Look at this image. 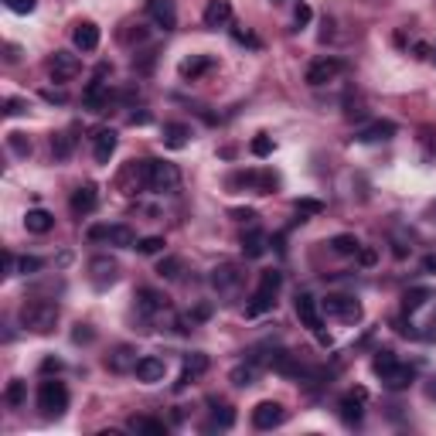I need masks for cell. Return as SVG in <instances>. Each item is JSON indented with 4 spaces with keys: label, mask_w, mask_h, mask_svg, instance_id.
<instances>
[{
    "label": "cell",
    "mask_w": 436,
    "mask_h": 436,
    "mask_svg": "<svg viewBox=\"0 0 436 436\" xmlns=\"http://www.w3.org/2000/svg\"><path fill=\"white\" fill-rule=\"evenodd\" d=\"M372 368H375V375L382 379L385 388H392V392H402V388H409L416 382V368L412 365H402V361L395 358V351H379L375 361H372Z\"/></svg>",
    "instance_id": "6da1fadb"
},
{
    "label": "cell",
    "mask_w": 436,
    "mask_h": 436,
    "mask_svg": "<svg viewBox=\"0 0 436 436\" xmlns=\"http://www.w3.org/2000/svg\"><path fill=\"white\" fill-rule=\"evenodd\" d=\"M280 286H283L280 269H262V273H259L256 293H253V300H249V307H246V317H259V314H266V310L276 307Z\"/></svg>",
    "instance_id": "7a4b0ae2"
},
{
    "label": "cell",
    "mask_w": 436,
    "mask_h": 436,
    "mask_svg": "<svg viewBox=\"0 0 436 436\" xmlns=\"http://www.w3.org/2000/svg\"><path fill=\"white\" fill-rule=\"evenodd\" d=\"M140 184H147L150 191L167 195V191H178L181 171L174 164H167V160H143L140 164Z\"/></svg>",
    "instance_id": "3957f363"
},
{
    "label": "cell",
    "mask_w": 436,
    "mask_h": 436,
    "mask_svg": "<svg viewBox=\"0 0 436 436\" xmlns=\"http://www.w3.org/2000/svg\"><path fill=\"white\" fill-rule=\"evenodd\" d=\"M21 324L34 334H48L58 324V304L52 300H27L21 307Z\"/></svg>",
    "instance_id": "277c9868"
},
{
    "label": "cell",
    "mask_w": 436,
    "mask_h": 436,
    "mask_svg": "<svg viewBox=\"0 0 436 436\" xmlns=\"http://www.w3.org/2000/svg\"><path fill=\"white\" fill-rule=\"evenodd\" d=\"M38 409L45 412L48 419H58L62 412L69 409V388H65V382L45 379V382L38 385Z\"/></svg>",
    "instance_id": "5b68a950"
},
{
    "label": "cell",
    "mask_w": 436,
    "mask_h": 436,
    "mask_svg": "<svg viewBox=\"0 0 436 436\" xmlns=\"http://www.w3.org/2000/svg\"><path fill=\"white\" fill-rule=\"evenodd\" d=\"M92 242H109V246H120V249H136V232L129 225H92L89 229Z\"/></svg>",
    "instance_id": "8992f818"
},
{
    "label": "cell",
    "mask_w": 436,
    "mask_h": 436,
    "mask_svg": "<svg viewBox=\"0 0 436 436\" xmlns=\"http://www.w3.org/2000/svg\"><path fill=\"white\" fill-rule=\"evenodd\" d=\"M321 307H324V314H331V317L344 321V324H358L361 321V304L355 300V297H341V293H334V297H328Z\"/></svg>",
    "instance_id": "52a82bcc"
},
{
    "label": "cell",
    "mask_w": 436,
    "mask_h": 436,
    "mask_svg": "<svg viewBox=\"0 0 436 436\" xmlns=\"http://www.w3.org/2000/svg\"><path fill=\"white\" fill-rule=\"evenodd\" d=\"M297 317H300L304 328H310L321 341H328V337H324V314H321L317 300H314L310 293H297Z\"/></svg>",
    "instance_id": "ba28073f"
},
{
    "label": "cell",
    "mask_w": 436,
    "mask_h": 436,
    "mask_svg": "<svg viewBox=\"0 0 436 436\" xmlns=\"http://www.w3.org/2000/svg\"><path fill=\"white\" fill-rule=\"evenodd\" d=\"M82 72V62H78V55L72 52H55L48 58V76L55 82H69V78H76Z\"/></svg>",
    "instance_id": "9c48e42d"
},
{
    "label": "cell",
    "mask_w": 436,
    "mask_h": 436,
    "mask_svg": "<svg viewBox=\"0 0 436 436\" xmlns=\"http://www.w3.org/2000/svg\"><path fill=\"white\" fill-rule=\"evenodd\" d=\"M344 72V62L341 58H317L314 65L307 69V85H328V82H334V78Z\"/></svg>",
    "instance_id": "30bf717a"
},
{
    "label": "cell",
    "mask_w": 436,
    "mask_h": 436,
    "mask_svg": "<svg viewBox=\"0 0 436 436\" xmlns=\"http://www.w3.org/2000/svg\"><path fill=\"white\" fill-rule=\"evenodd\" d=\"M89 280L96 283L99 290L109 286V283H116V280H120V262H116V259H109V256L89 259Z\"/></svg>",
    "instance_id": "8fae6325"
},
{
    "label": "cell",
    "mask_w": 436,
    "mask_h": 436,
    "mask_svg": "<svg viewBox=\"0 0 436 436\" xmlns=\"http://www.w3.org/2000/svg\"><path fill=\"white\" fill-rule=\"evenodd\" d=\"M365 399H368V392H365V388H351V392L337 402V412H341V419H344L348 426H358V423H361V416H365V409H361V406H365Z\"/></svg>",
    "instance_id": "7c38bea8"
},
{
    "label": "cell",
    "mask_w": 436,
    "mask_h": 436,
    "mask_svg": "<svg viewBox=\"0 0 436 436\" xmlns=\"http://www.w3.org/2000/svg\"><path fill=\"white\" fill-rule=\"evenodd\" d=\"M283 419H286V409H283L280 402H259L256 409H253V426L256 430H276Z\"/></svg>",
    "instance_id": "4fadbf2b"
},
{
    "label": "cell",
    "mask_w": 436,
    "mask_h": 436,
    "mask_svg": "<svg viewBox=\"0 0 436 436\" xmlns=\"http://www.w3.org/2000/svg\"><path fill=\"white\" fill-rule=\"evenodd\" d=\"M239 283H242V269H239L235 262H222V266L211 269V286H215L218 293H232V290H239Z\"/></svg>",
    "instance_id": "5bb4252c"
},
{
    "label": "cell",
    "mask_w": 436,
    "mask_h": 436,
    "mask_svg": "<svg viewBox=\"0 0 436 436\" xmlns=\"http://www.w3.org/2000/svg\"><path fill=\"white\" fill-rule=\"evenodd\" d=\"M82 103H85V109H92V113H103L106 106H109V85L103 82V72H99V76L85 85V92H82Z\"/></svg>",
    "instance_id": "9a60e30c"
},
{
    "label": "cell",
    "mask_w": 436,
    "mask_h": 436,
    "mask_svg": "<svg viewBox=\"0 0 436 436\" xmlns=\"http://www.w3.org/2000/svg\"><path fill=\"white\" fill-rule=\"evenodd\" d=\"M133 375H136V379H140L143 385L164 382V375H167V361H164V358H154V355H147V358L136 361Z\"/></svg>",
    "instance_id": "2e32d148"
},
{
    "label": "cell",
    "mask_w": 436,
    "mask_h": 436,
    "mask_svg": "<svg viewBox=\"0 0 436 436\" xmlns=\"http://www.w3.org/2000/svg\"><path fill=\"white\" fill-rule=\"evenodd\" d=\"M147 10H150V17H154L164 31H174V27H178V7H174V0H147Z\"/></svg>",
    "instance_id": "e0dca14e"
},
{
    "label": "cell",
    "mask_w": 436,
    "mask_h": 436,
    "mask_svg": "<svg viewBox=\"0 0 436 436\" xmlns=\"http://www.w3.org/2000/svg\"><path fill=\"white\" fill-rule=\"evenodd\" d=\"M99 205V191H96V184H82L76 195H72V215L82 218V215H92Z\"/></svg>",
    "instance_id": "ac0fdd59"
},
{
    "label": "cell",
    "mask_w": 436,
    "mask_h": 436,
    "mask_svg": "<svg viewBox=\"0 0 436 436\" xmlns=\"http://www.w3.org/2000/svg\"><path fill=\"white\" fill-rule=\"evenodd\" d=\"M208 372V355H202V351H195V355H188V358H184V372H181V379L178 382H174V388H188V385L195 382V379H198V375H205Z\"/></svg>",
    "instance_id": "d6986e66"
},
{
    "label": "cell",
    "mask_w": 436,
    "mask_h": 436,
    "mask_svg": "<svg viewBox=\"0 0 436 436\" xmlns=\"http://www.w3.org/2000/svg\"><path fill=\"white\" fill-rule=\"evenodd\" d=\"M136 361H140L136 351H133L129 344H120L113 355H106V368L116 372V375H123V372H133V368H136Z\"/></svg>",
    "instance_id": "ffe728a7"
},
{
    "label": "cell",
    "mask_w": 436,
    "mask_h": 436,
    "mask_svg": "<svg viewBox=\"0 0 436 436\" xmlns=\"http://www.w3.org/2000/svg\"><path fill=\"white\" fill-rule=\"evenodd\" d=\"M116 143H120V136H116V129H99L96 136H92V154L99 164H109V157L116 154Z\"/></svg>",
    "instance_id": "44dd1931"
},
{
    "label": "cell",
    "mask_w": 436,
    "mask_h": 436,
    "mask_svg": "<svg viewBox=\"0 0 436 436\" xmlns=\"http://www.w3.org/2000/svg\"><path fill=\"white\" fill-rule=\"evenodd\" d=\"M72 41H76L78 52H96L99 48V27L92 24V21H78Z\"/></svg>",
    "instance_id": "7402d4cb"
},
{
    "label": "cell",
    "mask_w": 436,
    "mask_h": 436,
    "mask_svg": "<svg viewBox=\"0 0 436 436\" xmlns=\"http://www.w3.org/2000/svg\"><path fill=\"white\" fill-rule=\"evenodd\" d=\"M136 310H140L143 317L164 314V310H167V297L157 293V290H140V293H136Z\"/></svg>",
    "instance_id": "603a6c76"
},
{
    "label": "cell",
    "mask_w": 436,
    "mask_h": 436,
    "mask_svg": "<svg viewBox=\"0 0 436 436\" xmlns=\"http://www.w3.org/2000/svg\"><path fill=\"white\" fill-rule=\"evenodd\" d=\"M229 21H232V3L229 0H208L205 27H225Z\"/></svg>",
    "instance_id": "cb8c5ba5"
},
{
    "label": "cell",
    "mask_w": 436,
    "mask_h": 436,
    "mask_svg": "<svg viewBox=\"0 0 436 436\" xmlns=\"http://www.w3.org/2000/svg\"><path fill=\"white\" fill-rule=\"evenodd\" d=\"M395 136V123H388V120H379V123H372V127H365L355 136L358 143H379V140H392Z\"/></svg>",
    "instance_id": "d4e9b609"
},
{
    "label": "cell",
    "mask_w": 436,
    "mask_h": 436,
    "mask_svg": "<svg viewBox=\"0 0 436 436\" xmlns=\"http://www.w3.org/2000/svg\"><path fill=\"white\" fill-rule=\"evenodd\" d=\"M55 225V215L52 211H45V208H31L24 215V229L34 232V235H45V232H52Z\"/></svg>",
    "instance_id": "484cf974"
},
{
    "label": "cell",
    "mask_w": 436,
    "mask_h": 436,
    "mask_svg": "<svg viewBox=\"0 0 436 436\" xmlns=\"http://www.w3.org/2000/svg\"><path fill=\"white\" fill-rule=\"evenodd\" d=\"M188 136H191V127H184V123H167V127H164V147L181 150V147H188Z\"/></svg>",
    "instance_id": "4316f807"
},
{
    "label": "cell",
    "mask_w": 436,
    "mask_h": 436,
    "mask_svg": "<svg viewBox=\"0 0 436 436\" xmlns=\"http://www.w3.org/2000/svg\"><path fill=\"white\" fill-rule=\"evenodd\" d=\"M76 150V127L65 129V133H58V136H52V154L55 160H65V157Z\"/></svg>",
    "instance_id": "83f0119b"
},
{
    "label": "cell",
    "mask_w": 436,
    "mask_h": 436,
    "mask_svg": "<svg viewBox=\"0 0 436 436\" xmlns=\"http://www.w3.org/2000/svg\"><path fill=\"white\" fill-rule=\"evenodd\" d=\"M129 430H133V433H143V436H164L167 433V426H164L160 419H147V416H133V419H129Z\"/></svg>",
    "instance_id": "f1b7e54d"
},
{
    "label": "cell",
    "mask_w": 436,
    "mask_h": 436,
    "mask_svg": "<svg viewBox=\"0 0 436 436\" xmlns=\"http://www.w3.org/2000/svg\"><path fill=\"white\" fill-rule=\"evenodd\" d=\"M211 65H215V62H211L208 55H195V58H184V62H181V76H184V78H198L202 72H208Z\"/></svg>",
    "instance_id": "f546056e"
},
{
    "label": "cell",
    "mask_w": 436,
    "mask_h": 436,
    "mask_svg": "<svg viewBox=\"0 0 436 436\" xmlns=\"http://www.w3.org/2000/svg\"><path fill=\"white\" fill-rule=\"evenodd\" d=\"M242 253L249 259H259L266 253V235L262 232H249V235H242Z\"/></svg>",
    "instance_id": "4dcf8cb0"
},
{
    "label": "cell",
    "mask_w": 436,
    "mask_h": 436,
    "mask_svg": "<svg viewBox=\"0 0 436 436\" xmlns=\"http://www.w3.org/2000/svg\"><path fill=\"white\" fill-rule=\"evenodd\" d=\"M430 297H433V293H430L426 286H416V290H409V293L402 297V310H406V314H416L419 307H426Z\"/></svg>",
    "instance_id": "1f68e13d"
},
{
    "label": "cell",
    "mask_w": 436,
    "mask_h": 436,
    "mask_svg": "<svg viewBox=\"0 0 436 436\" xmlns=\"http://www.w3.org/2000/svg\"><path fill=\"white\" fill-rule=\"evenodd\" d=\"M331 249L337 253V256H358L361 242L355 239V235H334V239H331Z\"/></svg>",
    "instance_id": "d6a6232c"
},
{
    "label": "cell",
    "mask_w": 436,
    "mask_h": 436,
    "mask_svg": "<svg viewBox=\"0 0 436 436\" xmlns=\"http://www.w3.org/2000/svg\"><path fill=\"white\" fill-rule=\"evenodd\" d=\"M211 426L218 430H232L235 426V409L225 406V402H215V412H211Z\"/></svg>",
    "instance_id": "836d02e7"
},
{
    "label": "cell",
    "mask_w": 436,
    "mask_h": 436,
    "mask_svg": "<svg viewBox=\"0 0 436 436\" xmlns=\"http://www.w3.org/2000/svg\"><path fill=\"white\" fill-rule=\"evenodd\" d=\"M24 399H27V382H21V379H14V382L7 385V392H3V402L7 406H24Z\"/></svg>",
    "instance_id": "e575fe53"
},
{
    "label": "cell",
    "mask_w": 436,
    "mask_h": 436,
    "mask_svg": "<svg viewBox=\"0 0 436 436\" xmlns=\"http://www.w3.org/2000/svg\"><path fill=\"white\" fill-rule=\"evenodd\" d=\"M256 195H273L276 191V178L269 174V171H256V188H253Z\"/></svg>",
    "instance_id": "d590c367"
},
{
    "label": "cell",
    "mask_w": 436,
    "mask_h": 436,
    "mask_svg": "<svg viewBox=\"0 0 436 436\" xmlns=\"http://www.w3.org/2000/svg\"><path fill=\"white\" fill-rule=\"evenodd\" d=\"M293 208H297L300 222H304V215H321V211H324V205H321V202H314V198H297Z\"/></svg>",
    "instance_id": "8d00e7d4"
},
{
    "label": "cell",
    "mask_w": 436,
    "mask_h": 436,
    "mask_svg": "<svg viewBox=\"0 0 436 436\" xmlns=\"http://www.w3.org/2000/svg\"><path fill=\"white\" fill-rule=\"evenodd\" d=\"M164 246H167V242H164L160 235H147V239H140V242H136V249H140L143 256H154V253H160Z\"/></svg>",
    "instance_id": "74e56055"
},
{
    "label": "cell",
    "mask_w": 436,
    "mask_h": 436,
    "mask_svg": "<svg viewBox=\"0 0 436 436\" xmlns=\"http://www.w3.org/2000/svg\"><path fill=\"white\" fill-rule=\"evenodd\" d=\"M232 382L235 385H253L256 382V365H239V368L232 372Z\"/></svg>",
    "instance_id": "f35d334b"
},
{
    "label": "cell",
    "mask_w": 436,
    "mask_h": 436,
    "mask_svg": "<svg viewBox=\"0 0 436 436\" xmlns=\"http://www.w3.org/2000/svg\"><path fill=\"white\" fill-rule=\"evenodd\" d=\"M157 273H160L164 280H178V276H181V259H178V256L164 259V262L157 266Z\"/></svg>",
    "instance_id": "ab89813d"
},
{
    "label": "cell",
    "mask_w": 436,
    "mask_h": 436,
    "mask_svg": "<svg viewBox=\"0 0 436 436\" xmlns=\"http://www.w3.org/2000/svg\"><path fill=\"white\" fill-rule=\"evenodd\" d=\"M154 62H157V52L150 48V52H140L136 58H133V69H136L140 76H147V72L154 69Z\"/></svg>",
    "instance_id": "60d3db41"
},
{
    "label": "cell",
    "mask_w": 436,
    "mask_h": 436,
    "mask_svg": "<svg viewBox=\"0 0 436 436\" xmlns=\"http://www.w3.org/2000/svg\"><path fill=\"white\" fill-rule=\"evenodd\" d=\"M249 150H253L256 157H269V154H273V140H269L266 133H259L256 140H253V147H249Z\"/></svg>",
    "instance_id": "b9f144b4"
},
{
    "label": "cell",
    "mask_w": 436,
    "mask_h": 436,
    "mask_svg": "<svg viewBox=\"0 0 436 436\" xmlns=\"http://www.w3.org/2000/svg\"><path fill=\"white\" fill-rule=\"evenodd\" d=\"M41 266H45V259H38V256H24L21 262H17V269H21L24 276H34V273H38Z\"/></svg>",
    "instance_id": "7bdbcfd3"
},
{
    "label": "cell",
    "mask_w": 436,
    "mask_h": 436,
    "mask_svg": "<svg viewBox=\"0 0 436 436\" xmlns=\"http://www.w3.org/2000/svg\"><path fill=\"white\" fill-rule=\"evenodd\" d=\"M232 38L239 41V45H249V48H259V38L253 31H242V27H232Z\"/></svg>",
    "instance_id": "ee69618b"
},
{
    "label": "cell",
    "mask_w": 436,
    "mask_h": 436,
    "mask_svg": "<svg viewBox=\"0 0 436 436\" xmlns=\"http://www.w3.org/2000/svg\"><path fill=\"white\" fill-rule=\"evenodd\" d=\"M3 3H7L14 14H31V10L38 7V0H3Z\"/></svg>",
    "instance_id": "f6af8a7d"
},
{
    "label": "cell",
    "mask_w": 436,
    "mask_h": 436,
    "mask_svg": "<svg viewBox=\"0 0 436 436\" xmlns=\"http://www.w3.org/2000/svg\"><path fill=\"white\" fill-rule=\"evenodd\" d=\"M10 147H14L21 157L31 154V140H24V133H10Z\"/></svg>",
    "instance_id": "bcb514c9"
},
{
    "label": "cell",
    "mask_w": 436,
    "mask_h": 436,
    "mask_svg": "<svg viewBox=\"0 0 436 436\" xmlns=\"http://www.w3.org/2000/svg\"><path fill=\"white\" fill-rule=\"evenodd\" d=\"M232 218H239V222H256V211H253V208H235Z\"/></svg>",
    "instance_id": "7dc6e473"
},
{
    "label": "cell",
    "mask_w": 436,
    "mask_h": 436,
    "mask_svg": "<svg viewBox=\"0 0 436 436\" xmlns=\"http://www.w3.org/2000/svg\"><path fill=\"white\" fill-rule=\"evenodd\" d=\"M375 259H379V253H375V249H358V262H361V266H372Z\"/></svg>",
    "instance_id": "c3c4849f"
},
{
    "label": "cell",
    "mask_w": 436,
    "mask_h": 436,
    "mask_svg": "<svg viewBox=\"0 0 436 436\" xmlns=\"http://www.w3.org/2000/svg\"><path fill=\"white\" fill-rule=\"evenodd\" d=\"M17 113H24V103L21 99H7V116H17Z\"/></svg>",
    "instance_id": "681fc988"
},
{
    "label": "cell",
    "mask_w": 436,
    "mask_h": 436,
    "mask_svg": "<svg viewBox=\"0 0 436 436\" xmlns=\"http://www.w3.org/2000/svg\"><path fill=\"white\" fill-rule=\"evenodd\" d=\"M76 341H92V331H89V324H78V331L72 334Z\"/></svg>",
    "instance_id": "f907efd6"
},
{
    "label": "cell",
    "mask_w": 436,
    "mask_h": 436,
    "mask_svg": "<svg viewBox=\"0 0 436 436\" xmlns=\"http://www.w3.org/2000/svg\"><path fill=\"white\" fill-rule=\"evenodd\" d=\"M41 372H62V361H58V358H45V361H41Z\"/></svg>",
    "instance_id": "816d5d0a"
},
{
    "label": "cell",
    "mask_w": 436,
    "mask_h": 436,
    "mask_svg": "<svg viewBox=\"0 0 436 436\" xmlns=\"http://www.w3.org/2000/svg\"><path fill=\"white\" fill-rule=\"evenodd\" d=\"M307 21H310V7L300 3V7H297V24H307Z\"/></svg>",
    "instance_id": "f5cc1de1"
},
{
    "label": "cell",
    "mask_w": 436,
    "mask_h": 436,
    "mask_svg": "<svg viewBox=\"0 0 436 436\" xmlns=\"http://www.w3.org/2000/svg\"><path fill=\"white\" fill-rule=\"evenodd\" d=\"M129 123H133V127H136V123L143 127V123H150V113H133V116H129Z\"/></svg>",
    "instance_id": "db71d44e"
},
{
    "label": "cell",
    "mask_w": 436,
    "mask_h": 436,
    "mask_svg": "<svg viewBox=\"0 0 436 436\" xmlns=\"http://www.w3.org/2000/svg\"><path fill=\"white\" fill-rule=\"evenodd\" d=\"M48 103H65V92H45Z\"/></svg>",
    "instance_id": "11a10c76"
},
{
    "label": "cell",
    "mask_w": 436,
    "mask_h": 436,
    "mask_svg": "<svg viewBox=\"0 0 436 436\" xmlns=\"http://www.w3.org/2000/svg\"><path fill=\"white\" fill-rule=\"evenodd\" d=\"M426 395H430V399H436V375L430 379V382H426Z\"/></svg>",
    "instance_id": "9f6ffc18"
},
{
    "label": "cell",
    "mask_w": 436,
    "mask_h": 436,
    "mask_svg": "<svg viewBox=\"0 0 436 436\" xmlns=\"http://www.w3.org/2000/svg\"><path fill=\"white\" fill-rule=\"evenodd\" d=\"M423 269H430V273H433V269H436V256H426V259H423Z\"/></svg>",
    "instance_id": "6f0895ef"
},
{
    "label": "cell",
    "mask_w": 436,
    "mask_h": 436,
    "mask_svg": "<svg viewBox=\"0 0 436 436\" xmlns=\"http://www.w3.org/2000/svg\"><path fill=\"white\" fill-rule=\"evenodd\" d=\"M433 62H436V45H433Z\"/></svg>",
    "instance_id": "680465c9"
}]
</instances>
